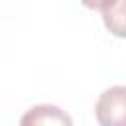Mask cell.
<instances>
[{
    "label": "cell",
    "mask_w": 126,
    "mask_h": 126,
    "mask_svg": "<svg viewBox=\"0 0 126 126\" xmlns=\"http://www.w3.org/2000/svg\"><path fill=\"white\" fill-rule=\"evenodd\" d=\"M94 114L102 126H126V85L106 89L96 100Z\"/></svg>",
    "instance_id": "obj_1"
},
{
    "label": "cell",
    "mask_w": 126,
    "mask_h": 126,
    "mask_svg": "<svg viewBox=\"0 0 126 126\" xmlns=\"http://www.w3.org/2000/svg\"><path fill=\"white\" fill-rule=\"evenodd\" d=\"M24 126H30V124H73L71 116H67L63 110H59L57 106L53 104H39V106H33L32 110H28L22 120H20Z\"/></svg>",
    "instance_id": "obj_2"
},
{
    "label": "cell",
    "mask_w": 126,
    "mask_h": 126,
    "mask_svg": "<svg viewBox=\"0 0 126 126\" xmlns=\"http://www.w3.org/2000/svg\"><path fill=\"white\" fill-rule=\"evenodd\" d=\"M102 22L116 37H126V0H110L102 8Z\"/></svg>",
    "instance_id": "obj_3"
},
{
    "label": "cell",
    "mask_w": 126,
    "mask_h": 126,
    "mask_svg": "<svg viewBox=\"0 0 126 126\" xmlns=\"http://www.w3.org/2000/svg\"><path fill=\"white\" fill-rule=\"evenodd\" d=\"M81 2H83V6H87L91 10H102L110 0H81Z\"/></svg>",
    "instance_id": "obj_4"
}]
</instances>
